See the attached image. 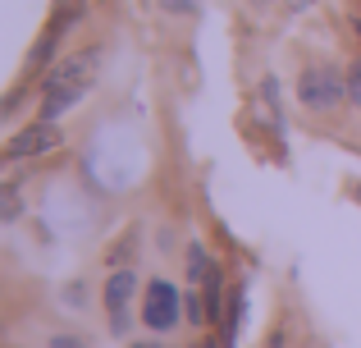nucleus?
I'll use <instances>...</instances> for the list:
<instances>
[{
    "mask_svg": "<svg viewBox=\"0 0 361 348\" xmlns=\"http://www.w3.org/2000/svg\"><path fill=\"white\" fill-rule=\"evenodd\" d=\"M288 5H298V9H302V5H307V0H288Z\"/></svg>",
    "mask_w": 361,
    "mask_h": 348,
    "instance_id": "ddd939ff",
    "label": "nucleus"
},
{
    "mask_svg": "<svg viewBox=\"0 0 361 348\" xmlns=\"http://www.w3.org/2000/svg\"><path fill=\"white\" fill-rule=\"evenodd\" d=\"M183 312H188V321H197V325L211 321V312H202V298H197V294H188V298H183Z\"/></svg>",
    "mask_w": 361,
    "mask_h": 348,
    "instance_id": "6e6552de",
    "label": "nucleus"
},
{
    "mask_svg": "<svg viewBox=\"0 0 361 348\" xmlns=\"http://www.w3.org/2000/svg\"><path fill=\"white\" fill-rule=\"evenodd\" d=\"M82 97H87V88H46V97H42V119L64 115V110L78 106Z\"/></svg>",
    "mask_w": 361,
    "mask_h": 348,
    "instance_id": "423d86ee",
    "label": "nucleus"
},
{
    "mask_svg": "<svg viewBox=\"0 0 361 348\" xmlns=\"http://www.w3.org/2000/svg\"><path fill=\"white\" fill-rule=\"evenodd\" d=\"M97 64H101V51L87 46V51H73L69 60H60L51 73H46V88H87L97 78Z\"/></svg>",
    "mask_w": 361,
    "mask_h": 348,
    "instance_id": "20e7f679",
    "label": "nucleus"
},
{
    "mask_svg": "<svg viewBox=\"0 0 361 348\" xmlns=\"http://www.w3.org/2000/svg\"><path fill=\"white\" fill-rule=\"evenodd\" d=\"M133 348H165V344H151V340H142V344H133Z\"/></svg>",
    "mask_w": 361,
    "mask_h": 348,
    "instance_id": "f8f14e48",
    "label": "nucleus"
},
{
    "mask_svg": "<svg viewBox=\"0 0 361 348\" xmlns=\"http://www.w3.org/2000/svg\"><path fill=\"white\" fill-rule=\"evenodd\" d=\"M298 101L307 110H316V115H325L338 101H348V78L334 64H307V69L298 73Z\"/></svg>",
    "mask_w": 361,
    "mask_h": 348,
    "instance_id": "f257e3e1",
    "label": "nucleus"
},
{
    "mask_svg": "<svg viewBox=\"0 0 361 348\" xmlns=\"http://www.w3.org/2000/svg\"><path fill=\"white\" fill-rule=\"evenodd\" d=\"M51 348H87V344H82L78 335H55V340H51Z\"/></svg>",
    "mask_w": 361,
    "mask_h": 348,
    "instance_id": "9d476101",
    "label": "nucleus"
},
{
    "mask_svg": "<svg viewBox=\"0 0 361 348\" xmlns=\"http://www.w3.org/2000/svg\"><path fill=\"white\" fill-rule=\"evenodd\" d=\"M55 147H60V128H55V119H32L27 128H18V133L5 143V156H9V161H37V156L55 152Z\"/></svg>",
    "mask_w": 361,
    "mask_h": 348,
    "instance_id": "f03ea898",
    "label": "nucleus"
},
{
    "mask_svg": "<svg viewBox=\"0 0 361 348\" xmlns=\"http://www.w3.org/2000/svg\"><path fill=\"white\" fill-rule=\"evenodd\" d=\"M265 348H283V330H274V335H270V344H265Z\"/></svg>",
    "mask_w": 361,
    "mask_h": 348,
    "instance_id": "9b49d317",
    "label": "nucleus"
},
{
    "mask_svg": "<svg viewBox=\"0 0 361 348\" xmlns=\"http://www.w3.org/2000/svg\"><path fill=\"white\" fill-rule=\"evenodd\" d=\"M133 294H137V275L133 270H115V275L106 280V312H110V325L123 335L128 330V303Z\"/></svg>",
    "mask_w": 361,
    "mask_h": 348,
    "instance_id": "39448f33",
    "label": "nucleus"
},
{
    "mask_svg": "<svg viewBox=\"0 0 361 348\" xmlns=\"http://www.w3.org/2000/svg\"><path fill=\"white\" fill-rule=\"evenodd\" d=\"M348 101H353V106H361V60L353 64V73H348Z\"/></svg>",
    "mask_w": 361,
    "mask_h": 348,
    "instance_id": "1a4fd4ad",
    "label": "nucleus"
},
{
    "mask_svg": "<svg viewBox=\"0 0 361 348\" xmlns=\"http://www.w3.org/2000/svg\"><path fill=\"white\" fill-rule=\"evenodd\" d=\"M178 312H183L178 289L165 284V280H151V284H147V303H142V321H147L151 330H174Z\"/></svg>",
    "mask_w": 361,
    "mask_h": 348,
    "instance_id": "7ed1b4c3",
    "label": "nucleus"
},
{
    "mask_svg": "<svg viewBox=\"0 0 361 348\" xmlns=\"http://www.w3.org/2000/svg\"><path fill=\"white\" fill-rule=\"evenodd\" d=\"M0 202H5V206H0V220H18V184H14V179H9V184H5V193H0Z\"/></svg>",
    "mask_w": 361,
    "mask_h": 348,
    "instance_id": "0eeeda50",
    "label": "nucleus"
}]
</instances>
